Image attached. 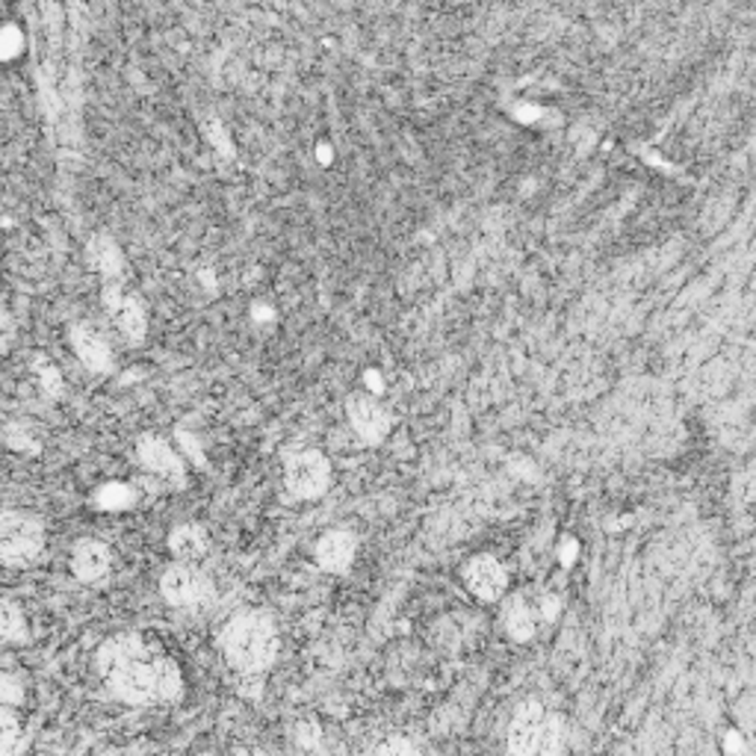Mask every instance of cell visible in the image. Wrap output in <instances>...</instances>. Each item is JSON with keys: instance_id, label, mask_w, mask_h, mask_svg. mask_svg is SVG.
Instances as JSON below:
<instances>
[{"instance_id": "obj_1", "label": "cell", "mask_w": 756, "mask_h": 756, "mask_svg": "<svg viewBox=\"0 0 756 756\" xmlns=\"http://www.w3.org/2000/svg\"><path fill=\"white\" fill-rule=\"evenodd\" d=\"M101 671L113 692L133 704H154L178 692V671L166 657H157L142 638H113L101 647Z\"/></svg>"}, {"instance_id": "obj_2", "label": "cell", "mask_w": 756, "mask_h": 756, "mask_svg": "<svg viewBox=\"0 0 756 756\" xmlns=\"http://www.w3.org/2000/svg\"><path fill=\"white\" fill-rule=\"evenodd\" d=\"M225 653L239 671H260L275 657V633L269 621L258 615H246L234 621L222 636Z\"/></svg>"}, {"instance_id": "obj_3", "label": "cell", "mask_w": 756, "mask_h": 756, "mask_svg": "<svg viewBox=\"0 0 756 756\" xmlns=\"http://www.w3.org/2000/svg\"><path fill=\"white\" fill-rule=\"evenodd\" d=\"M45 532L36 518L21 511H0V562L33 558L42 550Z\"/></svg>"}, {"instance_id": "obj_4", "label": "cell", "mask_w": 756, "mask_h": 756, "mask_svg": "<svg viewBox=\"0 0 756 756\" xmlns=\"http://www.w3.org/2000/svg\"><path fill=\"white\" fill-rule=\"evenodd\" d=\"M331 468L319 452H302L287 461V488L296 497H319L329 488Z\"/></svg>"}, {"instance_id": "obj_5", "label": "cell", "mask_w": 756, "mask_h": 756, "mask_svg": "<svg viewBox=\"0 0 756 756\" xmlns=\"http://www.w3.org/2000/svg\"><path fill=\"white\" fill-rule=\"evenodd\" d=\"M163 588V598L175 603V606H187V603H199L210 594L208 579L201 577L196 567L175 565L166 570V577L160 582Z\"/></svg>"}, {"instance_id": "obj_6", "label": "cell", "mask_w": 756, "mask_h": 756, "mask_svg": "<svg viewBox=\"0 0 756 756\" xmlns=\"http://www.w3.org/2000/svg\"><path fill=\"white\" fill-rule=\"evenodd\" d=\"M506 570L499 567L497 558L479 556L473 565L468 567V586L476 591L482 600H497L506 591Z\"/></svg>"}, {"instance_id": "obj_7", "label": "cell", "mask_w": 756, "mask_h": 756, "mask_svg": "<svg viewBox=\"0 0 756 756\" xmlns=\"http://www.w3.org/2000/svg\"><path fill=\"white\" fill-rule=\"evenodd\" d=\"M544 709L538 704H529L527 709H520V716L511 724V751L518 754H535L538 742H541V730H544Z\"/></svg>"}, {"instance_id": "obj_8", "label": "cell", "mask_w": 756, "mask_h": 756, "mask_svg": "<svg viewBox=\"0 0 756 756\" xmlns=\"http://www.w3.org/2000/svg\"><path fill=\"white\" fill-rule=\"evenodd\" d=\"M349 417H352V423L358 428L361 438L373 440V444L388 435V414L378 409L376 402H369V399H352L349 402Z\"/></svg>"}, {"instance_id": "obj_9", "label": "cell", "mask_w": 756, "mask_h": 756, "mask_svg": "<svg viewBox=\"0 0 756 756\" xmlns=\"http://www.w3.org/2000/svg\"><path fill=\"white\" fill-rule=\"evenodd\" d=\"M107 565H110V556H107V547L101 541H80L78 550H74V574L80 579H98L107 574Z\"/></svg>"}, {"instance_id": "obj_10", "label": "cell", "mask_w": 756, "mask_h": 756, "mask_svg": "<svg viewBox=\"0 0 756 756\" xmlns=\"http://www.w3.org/2000/svg\"><path fill=\"white\" fill-rule=\"evenodd\" d=\"M352 556H355V541L346 532H329L319 541L317 558L326 570H343L352 562Z\"/></svg>"}, {"instance_id": "obj_11", "label": "cell", "mask_w": 756, "mask_h": 756, "mask_svg": "<svg viewBox=\"0 0 756 756\" xmlns=\"http://www.w3.org/2000/svg\"><path fill=\"white\" fill-rule=\"evenodd\" d=\"M140 456L151 470H160V473H166V470H169V473H180L178 458L172 456L169 449L163 447V444H157V440H145L140 447Z\"/></svg>"}, {"instance_id": "obj_12", "label": "cell", "mask_w": 756, "mask_h": 756, "mask_svg": "<svg viewBox=\"0 0 756 756\" xmlns=\"http://www.w3.org/2000/svg\"><path fill=\"white\" fill-rule=\"evenodd\" d=\"M172 550H175L180 558L201 556V553H204V535H201V529L180 527L178 532L172 535Z\"/></svg>"}, {"instance_id": "obj_13", "label": "cell", "mask_w": 756, "mask_h": 756, "mask_svg": "<svg viewBox=\"0 0 756 756\" xmlns=\"http://www.w3.org/2000/svg\"><path fill=\"white\" fill-rule=\"evenodd\" d=\"M0 638H12V641L24 638V617L7 600H0Z\"/></svg>"}, {"instance_id": "obj_14", "label": "cell", "mask_w": 756, "mask_h": 756, "mask_svg": "<svg viewBox=\"0 0 756 756\" xmlns=\"http://www.w3.org/2000/svg\"><path fill=\"white\" fill-rule=\"evenodd\" d=\"M19 736H21V727L19 721H15V716H12L10 709L0 707V754H10V751H15Z\"/></svg>"}, {"instance_id": "obj_15", "label": "cell", "mask_w": 756, "mask_h": 756, "mask_svg": "<svg viewBox=\"0 0 756 756\" xmlns=\"http://www.w3.org/2000/svg\"><path fill=\"white\" fill-rule=\"evenodd\" d=\"M508 629L515 638H529L532 636V621H529L527 609L515 606L511 609V617H508Z\"/></svg>"}]
</instances>
